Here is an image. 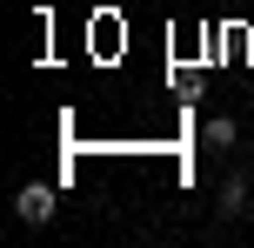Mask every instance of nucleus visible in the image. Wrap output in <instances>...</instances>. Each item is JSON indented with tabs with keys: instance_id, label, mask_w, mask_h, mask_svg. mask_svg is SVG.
Returning <instances> with one entry per match:
<instances>
[{
	"instance_id": "2",
	"label": "nucleus",
	"mask_w": 254,
	"mask_h": 248,
	"mask_svg": "<svg viewBox=\"0 0 254 248\" xmlns=\"http://www.w3.org/2000/svg\"><path fill=\"white\" fill-rule=\"evenodd\" d=\"M234 134H241V128H234L228 114H214V121L201 128V141H207V148H234Z\"/></svg>"
},
{
	"instance_id": "3",
	"label": "nucleus",
	"mask_w": 254,
	"mask_h": 248,
	"mask_svg": "<svg viewBox=\"0 0 254 248\" xmlns=\"http://www.w3.org/2000/svg\"><path fill=\"white\" fill-rule=\"evenodd\" d=\"M241 208H248V181H241V174H234V181L221 188V215H241Z\"/></svg>"
},
{
	"instance_id": "1",
	"label": "nucleus",
	"mask_w": 254,
	"mask_h": 248,
	"mask_svg": "<svg viewBox=\"0 0 254 248\" xmlns=\"http://www.w3.org/2000/svg\"><path fill=\"white\" fill-rule=\"evenodd\" d=\"M13 215L40 228V222H47V215H54V188H47V181H27L20 195H13Z\"/></svg>"
}]
</instances>
